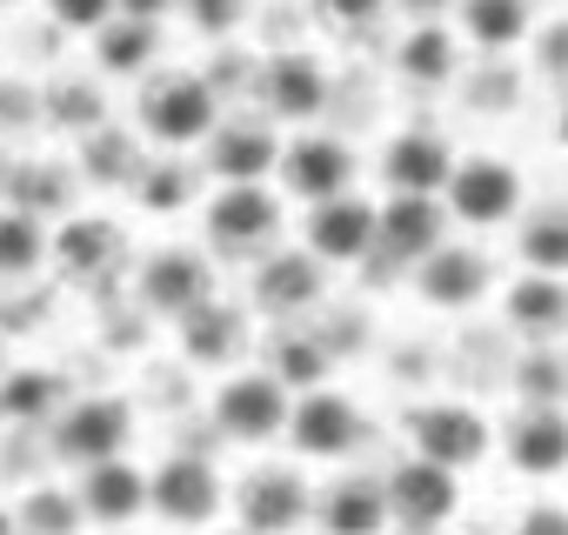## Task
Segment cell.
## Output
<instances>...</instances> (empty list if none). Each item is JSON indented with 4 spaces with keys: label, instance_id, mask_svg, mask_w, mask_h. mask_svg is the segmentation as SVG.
Here are the masks:
<instances>
[{
    "label": "cell",
    "instance_id": "cell-4",
    "mask_svg": "<svg viewBox=\"0 0 568 535\" xmlns=\"http://www.w3.org/2000/svg\"><path fill=\"white\" fill-rule=\"evenodd\" d=\"M442 201H448V214L468 221V228H501V221L521 208V174H515L508 161H495V154H468V161H455Z\"/></svg>",
    "mask_w": 568,
    "mask_h": 535
},
{
    "label": "cell",
    "instance_id": "cell-33",
    "mask_svg": "<svg viewBox=\"0 0 568 535\" xmlns=\"http://www.w3.org/2000/svg\"><path fill=\"white\" fill-rule=\"evenodd\" d=\"M267 369L288 382V388H322L328 382V349L315 335H281L274 355H267Z\"/></svg>",
    "mask_w": 568,
    "mask_h": 535
},
{
    "label": "cell",
    "instance_id": "cell-31",
    "mask_svg": "<svg viewBox=\"0 0 568 535\" xmlns=\"http://www.w3.org/2000/svg\"><path fill=\"white\" fill-rule=\"evenodd\" d=\"M521 261L541 275H568V208H541L521 221Z\"/></svg>",
    "mask_w": 568,
    "mask_h": 535
},
{
    "label": "cell",
    "instance_id": "cell-35",
    "mask_svg": "<svg viewBox=\"0 0 568 535\" xmlns=\"http://www.w3.org/2000/svg\"><path fill=\"white\" fill-rule=\"evenodd\" d=\"M515 388H521V402H561L568 395V362L541 342V349H528L515 362Z\"/></svg>",
    "mask_w": 568,
    "mask_h": 535
},
{
    "label": "cell",
    "instance_id": "cell-18",
    "mask_svg": "<svg viewBox=\"0 0 568 535\" xmlns=\"http://www.w3.org/2000/svg\"><path fill=\"white\" fill-rule=\"evenodd\" d=\"M308 515V488L295 482V468H254L234 495V522L254 528V535H274V528H295Z\"/></svg>",
    "mask_w": 568,
    "mask_h": 535
},
{
    "label": "cell",
    "instance_id": "cell-42",
    "mask_svg": "<svg viewBox=\"0 0 568 535\" xmlns=\"http://www.w3.org/2000/svg\"><path fill=\"white\" fill-rule=\"evenodd\" d=\"M535 68H541L548 81H568V21L535 28Z\"/></svg>",
    "mask_w": 568,
    "mask_h": 535
},
{
    "label": "cell",
    "instance_id": "cell-12",
    "mask_svg": "<svg viewBox=\"0 0 568 535\" xmlns=\"http://www.w3.org/2000/svg\"><path fill=\"white\" fill-rule=\"evenodd\" d=\"M382 234V208L355 201V194H328V201H308V248L322 261H362Z\"/></svg>",
    "mask_w": 568,
    "mask_h": 535
},
{
    "label": "cell",
    "instance_id": "cell-25",
    "mask_svg": "<svg viewBox=\"0 0 568 535\" xmlns=\"http://www.w3.org/2000/svg\"><path fill=\"white\" fill-rule=\"evenodd\" d=\"M241 315L227 309V302H201V309H187L181 315V349H187V362H207V369H221V362H234V349H241Z\"/></svg>",
    "mask_w": 568,
    "mask_h": 535
},
{
    "label": "cell",
    "instance_id": "cell-16",
    "mask_svg": "<svg viewBox=\"0 0 568 535\" xmlns=\"http://www.w3.org/2000/svg\"><path fill=\"white\" fill-rule=\"evenodd\" d=\"M322 254L315 248H295V254H267L254 268V302L274 309V315H308L322 309Z\"/></svg>",
    "mask_w": 568,
    "mask_h": 535
},
{
    "label": "cell",
    "instance_id": "cell-48",
    "mask_svg": "<svg viewBox=\"0 0 568 535\" xmlns=\"http://www.w3.org/2000/svg\"><path fill=\"white\" fill-rule=\"evenodd\" d=\"M0 8H14V0H0Z\"/></svg>",
    "mask_w": 568,
    "mask_h": 535
},
{
    "label": "cell",
    "instance_id": "cell-7",
    "mask_svg": "<svg viewBox=\"0 0 568 535\" xmlns=\"http://www.w3.org/2000/svg\"><path fill=\"white\" fill-rule=\"evenodd\" d=\"M128 435H134V415H128V402H114V395H81V402H68V408L54 415V455L81 462V468L121 455Z\"/></svg>",
    "mask_w": 568,
    "mask_h": 535
},
{
    "label": "cell",
    "instance_id": "cell-37",
    "mask_svg": "<svg viewBox=\"0 0 568 535\" xmlns=\"http://www.w3.org/2000/svg\"><path fill=\"white\" fill-rule=\"evenodd\" d=\"M14 208H28V214H68V174H54V168H21Z\"/></svg>",
    "mask_w": 568,
    "mask_h": 535
},
{
    "label": "cell",
    "instance_id": "cell-46",
    "mask_svg": "<svg viewBox=\"0 0 568 535\" xmlns=\"http://www.w3.org/2000/svg\"><path fill=\"white\" fill-rule=\"evenodd\" d=\"M8 528H21V515H14V508H0V535H8Z\"/></svg>",
    "mask_w": 568,
    "mask_h": 535
},
{
    "label": "cell",
    "instance_id": "cell-47",
    "mask_svg": "<svg viewBox=\"0 0 568 535\" xmlns=\"http://www.w3.org/2000/svg\"><path fill=\"white\" fill-rule=\"evenodd\" d=\"M561 141H568V108H561Z\"/></svg>",
    "mask_w": 568,
    "mask_h": 535
},
{
    "label": "cell",
    "instance_id": "cell-20",
    "mask_svg": "<svg viewBox=\"0 0 568 535\" xmlns=\"http://www.w3.org/2000/svg\"><path fill=\"white\" fill-rule=\"evenodd\" d=\"M382 174H388V188H402V194H442L448 174H455V154L442 148V134L402 128V134L382 148Z\"/></svg>",
    "mask_w": 568,
    "mask_h": 535
},
{
    "label": "cell",
    "instance_id": "cell-2",
    "mask_svg": "<svg viewBox=\"0 0 568 535\" xmlns=\"http://www.w3.org/2000/svg\"><path fill=\"white\" fill-rule=\"evenodd\" d=\"M288 382H281L274 369H247V375H227V388L214 395V428L234 435V442H274L288 435Z\"/></svg>",
    "mask_w": 568,
    "mask_h": 535
},
{
    "label": "cell",
    "instance_id": "cell-32",
    "mask_svg": "<svg viewBox=\"0 0 568 535\" xmlns=\"http://www.w3.org/2000/svg\"><path fill=\"white\" fill-rule=\"evenodd\" d=\"M54 402L61 388L41 369H8V382H0V415L8 422H54Z\"/></svg>",
    "mask_w": 568,
    "mask_h": 535
},
{
    "label": "cell",
    "instance_id": "cell-13",
    "mask_svg": "<svg viewBox=\"0 0 568 535\" xmlns=\"http://www.w3.org/2000/svg\"><path fill=\"white\" fill-rule=\"evenodd\" d=\"M281 141L267 121H254V114H241V121H214V134H207V168L221 174V181H261V174H274L281 168Z\"/></svg>",
    "mask_w": 568,
    "mask_h": 535
},
{
    "label": "cell",
    "instance_id": "cell-26",
    "mask_svg": "<svg viewBox=\"0 0 568 535\" xmlns=\"http://www.w3.org/2000/svg\"><path fill=\"white\" fill-rule=\"evenodd\" d=\"M154 54H161V34H154V21H141V14H114V21L94 34V68H101V74H148Z\"/></svg>",
    "mask_w": 568,
    "mask_h": 535
},
{
    "label": "cell",
    "instance_id": "cell-41",
    "mask_svg": "<svg viewBox=\"0 0 568 535\" xmlns=\"http://www.w3.org/2000/svg\"><path fill=\"white\" fill-rule=\"evenodd\" d=\"M48 14H54V28H68V34H101V28L121 14V0H48Z\"/></svg>",
    "mask_w": 568,
    "mask_h": 535
},
{
    "label": "cell",
    "instance_id": "cell-10",
    "mask_svg": "<svg viewBox=\"0 0 568 535\" xmlns=\"http://www.w3.org/2000/svg\"><path fill=\"white\" fill-rule=\"evenodd\" d=\"M274 174H281V188H288L295 201H328V194H348L355 188V154L335 134H302V141L281 148V168Z\"/></svg>",
    "mask_w": 568,
    "mask_h": 535
},
{
    "label": "cell",
    "instance_id": "cell-8",
    "mask_svg": "<svg viewBox=\"0 0 568 535\" xmlns=\"http://www.w3.org/2000/svg\"><path fill=\"white\" fill-rule=\"evenodd\" d=\"M408 442H415L422 455L448 462V468H475V462L495 448V428H488V415L468 408V402H428V408L408 415Z\"/></svg>",
    "mask_w": 568,
    "mask_h": 535
},
{
    "label": "cell",
    "instance_id": "cell-21",
    "mask_svg": "<svg viewBox=\"0 0 568 535\" xmlns=\"http://www.w3.org/2000/svg\"><path fill=\"white\" fill-rule=\"evenodd\" d=\"M415 289H422V302H435V309H468V302H481L488 295V261L475 254V248H435L422 268H415Z\"/></svg>",
    "mask_w": 568,
    "mask_h": 535
},
{
    "label": "cell",
    "instance_id": "cell-1",
    "mask_svg": "<svg viewBox=\"0 0 568 535\" xmlns=\"http://www.w3.org/2000/svg\"><path fill=\"white\" fill-rule=\"evenodd\" d=\"M134 121H141V134L161 141V148H194V141H207L214 121H221L214 81H201V74H161V81L141 88Z\"/></svg>",
    "mask_w": 568,
    "mask_h": 535
},
{
    "label": "cell",
    "instance_id": "cell-29",
    "mask_svg": "<svg viewBox=\"0 0 568 535\" xmlns=\"http://www.w3.org/2000/svg\"><path fill=\"white\" fill-rule=\"evenodd\" d=\"M141 168H148V161L134 154V141H128L121 128L101 121V128L81 134V174H88V181H101V188H121V181H128V188H134Z\"/></svg>",
    "mask_w": 568,
    "mask_h": 535
},
{
    "label": "cell",
    "instance_id": "cell-43",
    "mask_svg": "<svg viewBox=\"0 0 568 535\" xmlns=\"http://www.w3.org/2000/svg\"><path fill=\"white\" fill-rule=\"evenodd\" d=\"M168 8H181V0H121V14H141V21H161Z\"/></svg>",
    "mask_w": 568,
    "mask_h": 535
},
{
    "label": "cell",
    "instance_id": "cell-11",
    "mask_svg": "<svg viewBox=\"0 0 568 535\" xmlns=\"http://www.w3.org/2000/svg\"><path fill=\"white\" fill-rule=\"evenodd\" d=\"M442 228H448V201L442 194H388V208H382V234H375V248L382 254H395V261H408V268H422L435 248H442Z\"/></svg>",
    "mask_w": 568,
    "mask_h": 535
},
{
    "label": "cell",
    "instance_id": "cell-23",
    "mask_svg": "<svg viewBox=\"0 0 568 535\" xmlns=\"http://www.w3.org/2000/svg\"><path fill=\"white\" fill-rule=\"evenodd\" d=\"M114 254H121V228L101 221V214H74L54 234V268H61L68 282H94L101 268H114Z\"/></svg>",
    "mask_w": 568,
    "mask_h": 535
},
{
    "label": "cell",
    "instance_id": "cell-9",
    "mask_svg": "<svg viewBox=\"0 0 568 535\" xmlns=\"http://www.w3.org/2000/svg\"><path fill=\"white\" fill-rule=\"evenodd\" d=\"M207 295H214V275H207V261H201L194 248H161L141 275H134V302L154 309V315H168V322H181V315L201 309Z\"/></svg>",
    "mask_w": 568,
    "mask_h": 535
},
{
    "label": "cell",
    "instance_id": "cell-3",
    "mask_svg": "<svg viewBox=\"0 0 568 535\" xmlns=\"http://www.w3.org/2000/svg\"><path fill=\"white\" fill-rule=\"evenodd\" d=\"M201 228L227 254H261L281 234V201L261 181H221V194L201 208Z\"/></svg>",
    "mask_w": 568,
    "mask_h": 535
},
{
    "label": "cell",
    "instance_id": "cell-30",
    "mask_svg": "<svg viewBox=\"0 0 568 535\" xmlns=\"http://www.w3.org/2000/svg\"><path fill=\"white\" fill-rule=\"evenodd\" d=\"M41 254H54V241L41 234V221L28 208H0V275H34Z\"/></svg>",
    "mask_w": 568,
    "mask_h": 535
},
{
    "label": "cell",
    "instance_id": "cell-6",
    "mask_svg": "<svg viewBox=\"0 0 568 535\" xmlns=\"http://www.w3.org/2000/svg\"><path fill=\"white\" fill-rule=\"evenodd\" d=\"M362 408L348 402V395H335L328 382L322 388H302V402H295V415H288V442H295V455H308V462H342L355 442H362Z\"/></svg>",
    "mask_w": 568,
    "mask_h": 535
},
{
    "label": "cell",
    "instance_id": "cell-45",
    "mask_svg": "<svg viewBox=\"0 0 568 535\" xmlns=\"http://www.w3.org/2000/svg\"><path fill=\"white\" fill-rule=\"evenodd\" d=\"M395 8H408V14H415V21H435V14H442V8H455V0H395Z\"/></svg>",
    "mask_w": 568,
    "mask_h": 535
},
{
    "label": "cell",
    "instance_id": "cell-19",
    "mask_svg": "<svg viewBox=\"0 0 568 535\" xmlns=\"http://www.w3.org/2000/svg\"><path fill=\"white\" fill-rule=\"evenodd\" d=\"M148 502H154V475H141L134 462L108 455V462L81 468V508H88V522H134Z\"/></svg>",
    "mask_w": 568,
    "mask_h": 535
},
{
    "label": "cell",
    "instance_id": "cell-40",
    "mask_svg": "<svg viewBox=\"0 0 568 535\" xmlns=\"http://www.w3.org/2000/svg\"><path fill=\"white\" fill-rule=\"evenodd\" d=\"M388 14V0H315V21L328 34H368Z\"/></svg>",
    "mask_w": 568,
    "mask_h": 535
},
{
    "label": "cell",
    "instance_id": "cell-5",
    "mask_svg": "<svg viewBox=\"0 0 568 535\" xmlns=\"http://www.w3.org/2000/svg\"><path fill=\"white\" fill-rule=\"evenodd\" d=\"M462 468H448V462H435V455H408V462H395L388 468V508H395V522H408V528H442L455 508H462V482H455Z\"/></svg>",
    "mask_w": 568,
    "mask_h": 535
},
{
    "label": "cell",
    "instance_id": "cell-28",
    "mask_svg": "<svg viewBox=\"0 0 568 535\" xmlns=\"http://www.w3.org/2000/svg\"><path fill=\"white\" fill-rule=\"evenodd\" d=\"M322 522H328L335 535H375V528H388V522H395L388 482H335L328 502H322Z\"/></svg>",
    "mask_w": 568,
    "mask_h": 535
},
{
    "label": "cell",
    "instance_id": "cell-22",
    "mask_svg": "<svg viewBox=\"0 0 568 535\" xmlns=\"http://www.w3.org/2000/svg\"><path fill=\"white\" fill-rule=\"evenodd\" d=\"M508 329L515 335H528V342H555L561 329H568V282L561 275H541V268H535V275H521L515 289H508Z\"/></svg>",
    "mask_w": 568,
    "mask_h": 535
},
{
    "label": "cell",
    "instance_id": "cell-27",
    "mask_svg": "<svg viewBox=\"0 0 568 535\" xmlns=\"http://www.w3.org/2000/svg\"><path fill=\"white\" fill-rule=\"evenodd\" d=\"M455 34L448 28H435V21H415L408 34H402V48H395V68H402V81H415V88H442V81H455Z\"/></svg>",
    "mask_w": 568,
    "mask_h": 535
},
{
    "label": "cell",
    "instance_id": "cell-39",
    "mask_svg": "<svg viewBox=\"0 0 568 535\" xmlns=\"http://www.w3.org/2000/svg\"><path fill=\"white\" fill-rule=\"evenodd\" d=\"M181 14L201 41H227L241 21H247V0H181Z\"/></svg>",
    "mask_w": 568,
    "mask_h": 535
},
{
    "label": "cell",
    "instance_id": "cell-17",
    "mask_svg": "<svg viewBox=\"0 0 568 535\" xmlns=\"http://www.w3.org/2000/svg\"><path fill=\"white\" fill-rule=\"evenodd\" d=\"M508 462L521 475H561L568 468V415L561 402H521L508 422Z\"/></svg>",
    "mask_w": 568,
    "mask_h": 535
},
{
    "label": "cell",
    "instance_id": "cell-15",
    "mask_svg": "<svg viewBox=\"0 0 568 535\" xmlns=\"http://www.w3.org/2000/svg\"><path fill=\"white\" fill-rule=\"evenodd\" d=\"M261 108L274 121H315L328 108V74L315 54H274L261 68Z\"/></svg>",
    "mask_w": 568,
    "mask_h": 535
},
{
    "label": "cell",
    "instance_id": "cell-34",
    "mask_svg": "<svg viewBox=\"0 0 568 535\" xmlns=\"http://www.w3.org/2000/svg\"><path fill=\"white\" fill-rule=\"evenodd\" d=\"M14 515H21V528H48V535H68V528H81V522H88L81 488L68 495V488H48V482H41V488H28Z\"/></svg>",
    "mask_w": 568,
    "mask_h": 535
},
{
    "label": "cell",
    "instance_id": "cell-14",
    "mask_svg": "<svg viewBox=\"0 0 568 535\" xmlns=\"http://www.w3.org/2000/svg\"><path fill=\"white\" fill-rule=\"evenodd\" d=\"M154 515L161 522H214L221 515V475L207 455H168L154 468Z\"/></svg>",
    "mask_w": 568,
    "mask_h": 535
},
{
    "label": "cell",
    "instance_id": "cell-44",
    "mask_svg": "<svg viewBox=\"0 0 568 535\" xmlns=\"http://www.w3.org/2000/svg\"><path fill=\"white\" fill-rule=\"evenodd\" d=\"M521 528H568V515H561V508H528Z\"/></svg>",
    "mask_w": 568,
    "mask_h": 535
},
{
    "label": "cell",
    "instance_id": "cell-38",
    "mask_svg": "<svg viewBox=\"0 0 568 535\" xmlns=\"http://www.w3.org/2000/svg\"><path fill=\"white\" fill-rule=\"evenodd\" d=\"M134 194H141V208H148V214H174V208L187 201V174H181V168H168V161H148V168L134 174Z\"/></svg>",
    "mask_w": 568,
    "mask_h": 535
},
{
    "label": "cell",
    "instance_id": "cell-24",
    "mask_svg": "<svg viewBox=\"0 0 568 535\" xmlns=\"http://www.w3.org/2000/svg\"><path fill=\"white\" fill-rule=\"evenodd\" d=\"M455 14H462V34L488 54L521 48L535 34V0H455Z\"/></svg>",
    "mask_w": 568,
    "mask_h": 535
},
{
    "label": "cell",
    "instance_id": "cell-36",
    "mask_svg": "<svg viewBox=\"0 0 568 535\" xmlns=\"http://www.w3.org/2000/svg\"><path fill=\"white\" fill-rule=\"evenodd\" d=\"M48 121L54 128H74V134H88V128H101L108 114H101V94L88 88V81H61V88H48Z\"/></svg>",
    "mask_w": 568,
    "mask_h": 535
}]
</instances>
